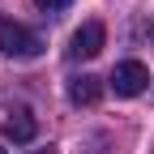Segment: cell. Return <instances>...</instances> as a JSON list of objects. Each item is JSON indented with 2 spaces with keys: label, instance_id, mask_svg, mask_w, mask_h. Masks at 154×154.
<instances>
[{
  "label": "cell",
  "instance_id": "277c9868",
  "mask_svg": "<svg viewBox=\"0 0 154 154\" xmlns=\"http://www.w3.org/2000/svg\"><path fill=\"white\" fill-rule=\"evenodd\" d=\"M99 99H103V82H99V77L82 73V77L69 82V103H73V107H94Z\"/></svg>",
  "mask_w": 154,
  "mask_h": 154
},
{
  "label": "cell",
  "instance_id": "6da1fadb",
  "mask_svg": "<svg viewBox=\"0 0 154 154\" xmlns=\"http://www.w3.org/2000/svg\"><path fill=\"white\" fill-rule=\"evenodd\" d=\"M0 51L13 60H34V56H43V38L13 17H0Z\"/></svg>",
  "mask_w": 154,
  "mask_h": 154
},
{
  "label": "cell",
  "instance_id": "ba28073f",
  "mask_svg": "<svg viewBox=\"0 0 154 154\" xmlns=\"http://www.w3.org/2000/svg\"><path fill=\"white\" fill-rule=\"evenodd\" d=\"M0 154H9V150H0Z\"/></svg>",
  "mask_w": 154,
  "mask_h": 154
},
{
  "label": "cell",
  "instance_id": "3957f363",
  "mask_svg": "<svg viewBox=\"0 0 154 154\" xmlns=\"http://www.w3.org/2000/svg\"><path fill=\"white\" fill-rule=\"evenodd\" d=\"M103 43H107V30H103V22H82V26L73 30L69 56H73V60H90V56H99V51H103Z\"/></svg>",
  "mask_w": 154,
  "mask_h": 154
},
{
  "label": "cell",
  "instance_id": "7a4b0ae2",
  "mask_svg": "<svg viewBox=\"0 0 154 154\" xmlns=\"http://www.w3.org/2000/svg\"><path fill=\"white\" fill-rule=\"evenodd\" d=\"M107 86L120 94V99H137V94L150 86V69L141 64V60H120L111 69V77H107Z\"/></svg>",
  "mask_w": 154,
  "mask_h": 154
},
{
  "label": "cell",
  "instance_id": "8992f818",
  "mask_svg": "<svg viewBox=\"0 0 154 154\" xmlns=\"http://www.w3.org/2000/svg\"><path fill=\"white\" fill-rule=\"evenodd\" d=\"M34 5L43 9V13H60V9H69V5H73V0H34Z\"/></svg>",
  "mask_w": 154,
  "mask_h": 154
},
{
  "label": "cell",
  "instance_id": "5b68a950",
  "mask_svg": "<svg viewBox=\"0 0 154 154\" xmlns=\"http://www.w3.org/2000/svg\"><path fill=\"white\" fill-rule=\"evenodd\" d=\"M34 133H38V124H34V116H30L26 107L9 111V120H5V137H9V141H17V146H30V141H34Z\"/></svg>",
  "mask_w": 154,
  "mask_h": 154
},
{
  "label": "cell",
  "instance_id": "52a82bcc",
  "mask_svg": "<svg viewBox=\"0 0 154 154\" xmlns=\"http://www.w3.org/2000/svg\"><path fill=\"white\" fill-rule=\"evenodd\" d=\"M34 154H56V150H51V146H47V150H34Z\"/></svg>",
  "mask_w": 154,
  "mask_h": 154
}]
</instances>
